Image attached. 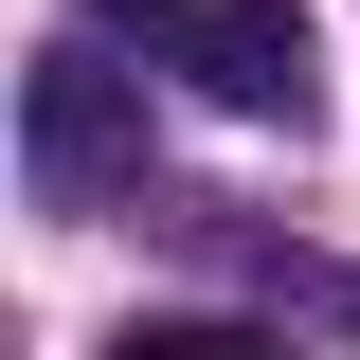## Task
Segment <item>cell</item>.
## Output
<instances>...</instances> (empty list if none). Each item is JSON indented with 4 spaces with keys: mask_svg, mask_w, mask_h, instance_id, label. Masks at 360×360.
Instances as JSON below:
<instances>
[{
    "mask_svg": "<svg viewBox=\"0 0 360 360\" xmlns=\"http://www.w3.org/2000/svg\"><path fill=\"white\" fill-rule=\"evenodd\" d=\"M72 18L127 37L144 72H180L198 108H234V127H307V72H324L307 0H72Z\"/></svg>",
    "mask_w": 360,
    "mask_h": 360,
    "instance_id": "1",
    "label": "cell"
},
{
    "mask_svg": "<svg viewBox=\"0 0 360 360\" xmlns=\"http://www.w3.org/2000/svg\"><path fill=\"white\" fill-rule=\"evenodd\" d=\"M18 180H37L54 217L108 198V180H144V90L108 72V54H37V72H18Z\"/></svg>",
    "mask_w": 360,
    "mask_h": 360,
    "instance_id": "2",
    "label": "cell"
}]
</instances>
